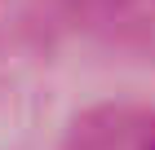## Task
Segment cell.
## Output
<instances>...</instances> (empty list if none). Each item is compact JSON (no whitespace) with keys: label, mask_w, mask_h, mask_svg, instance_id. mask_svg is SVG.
Segmentation results:
<instances>
[{"label":"cell","mask_w":155,"mask_h":150,"mask_svg":"<svg viewBox=\"0 0 155 150\" xmlns=\"http://www.w3.org/2000/svg\"><path fill=\"white\" fill-rule=\"evenodd\" d=\"M146 150H155V141H151V146H146Z\"/></svg>","instance_id":"1"}]
</instances>
